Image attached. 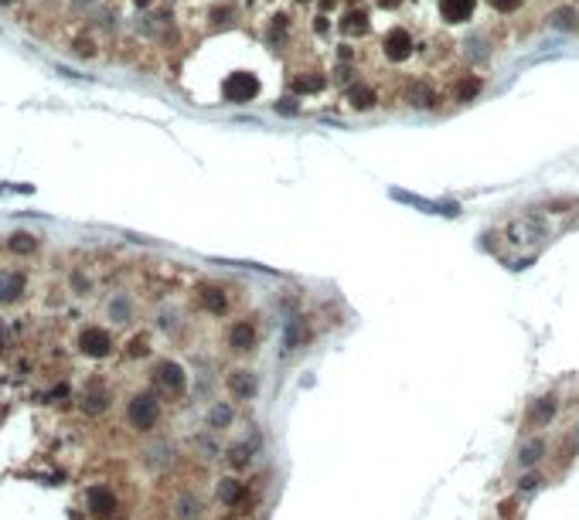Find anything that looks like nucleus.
Listing matches in <instances>:
<instances>
[{
    "label": "nucleus",
    "instance_id": "f257e3e1",
    "mask_svg": "<svg viewBox=\"0 0 579 520\" xmlns=\"http://www.w3.org/2000/svg\"><path fill=\"white\" fill-rule=\"evenodd\" d=\"M126 422L136 432H154V425L161 422V401L154 395H136L126 408Z\"/></svg>",
    "mask_w": 579,
    "mask_h": 520
},
{
    "label": "nucleus",
    "instance_id": "f03ea898",
    "mask_svg": "<svg viewBox=\"0 0 579 520\" xmlns=\"http://www.w3.org/2000/svg\"><path fill=\"white\" fill-rule=\"evenodd\" d=\"M259 75H252V72H235V75H229V79L222 82V99L225 102H232V106H246L252 102L256 95H259Z\"/></svg>",
    "mask_w": 579,
    "mask_h": 520
},
{
    "label": "nucleus",
    "instance_id": "7ed1b4c3",
    "mask_svg": "<svg viewBox=\"0 0 579 520\" xmlns=\"http://www.w3.org/2000/svg\"><path fill=\"white\" fill-rule=\"evenodd\" d=\"M154 384L170 398H181L184 388H188V374L177 360H157L154 364Z\"/></svg>",
    "mask_w": 579,
    "mask_h": 520
},
{
    "label": "nucleus",
    "instance_id": "20e7f679",
    "mask_svg": "<svg viewBox=\"0 0 579 520\" xmlns=\"http://www.w3.org/2000/svg\"><path fill=\"white\" fill-rule=\"evenodd\" d=\"M413 48H416V41L409 28H389L385 38H382V55L389 62H406L413 55Z\"/></svg>",
    "mask_w": 579,
    "mask_h": 520
},
{
    "label": "nucleus",
    "instance_id": "39448f33",
    "mask_svg": "<svg viewBox=\"0 0 579 520\" xmlns=\"http://www.w3.org/2000/svg\"><path fill=\"white\" fill-rule=\"evenodd\" d=\"M79 351H82L85 358H106V354L113 351L109 330H103V326H85L82 333H79Z\"/></svg>",
    "mask_w": 579,
    "mask_h": 520
},
{
    "label": "nucleus",
    "instance_id": "423d86ee",
    "mask_svg": "<svg viewBox=\"0 0 579 520\" xmlns=\"http://www.w3.org/2000/svg\"><path fill=\"white\" fill-rule=\"evenodd\" d=\"M225 388H229V395H232L235 401H249L256 391H259V378H256L249 367H235V371H229Z\"/></svg>",
    "mask_w": 579,
    "mask_h": 520
},
{
    "label": "nucleus",
    "instance_id": "0eeeda50",
    "mask_svg": "<svg viewBox=\"0 0 579 520\" xmlns=\"http://www.w3.org/2000/svg\"><path fill=\"white\" fill-rule=\"evenodd\" d=\"M85 503H89V514H92V517H103V520H109L120 510V500H116V493H113L109 486H92L89 496H85Z\"/></svg>",
    "mask_w": 579,
    "mask_h": 520
},
{
    "label": "nucleus",
    "instance_id": "6e6552de",
    "mask_svg": "<svg viewBox=\"0 0 579 520\" xmlns=\"http://www.w3.org/2000/svg\"><path fill=\"white\" fill-rule=\"evenodd\" d=\"M552 415H555V398H552V395H542V398H535L528 405L525 425H528V429H542V425L552 422Z\"/></svg>",
    "mask_w": 579,
    "mask_h": 520
},
{
    "label": "nucleus",
    "instance_id": "1a4fd4ad",
    "mask_svg": "<svg viewBox=\"0 0 579 520\" xmlns=\"http://www.w3.org/2000/svg\"><path fill=\"white\" fill-rule=\"evenodd\" d=\"M532 239H545V225L538 214H525L511 221V241H532Z\"/></svg>",
    "mask_w": 579,
    "mask_h": 520
},
{
    "label": "nucleus",
    "instance_id": "9d476101",
    "mask_svg": "<svg viewBox=\"0 0 579 520\" xmlns=\"http://www.w3.org/2000/svg\"><path fill=\"white\" fill-rule=\"evenodd\" d=\"M256 326H252V320H235L232 323V330H229V347L232 351H239V354H246V351H252L256 347Z\"/></svg>",
    "mask_w": 579,
    "mask_h": 520
},
{
    "label": "nucleus",
    "instance_id": "9b49d317",
    "mask_svg": "<svg viewBox=\"0 0 579 520\" xmlns=\"http://www.w3.org/2000/svg\"><path fill=\"white\" fill-rule=\"evenodd\" d=\"M474 7H477V0H440V14H443L447 24H463V21H470V17H474Z\"/></svg>",
    "mask_w": 579,
    "mask_h": 520
},
{
    "label": "nucleus",
    "instance_id": "f8f14e48",
    "mask_svg": "<svg viewBox=\"0 0 579 520\" xmlns=\"http://www.w3.org/2000/svg\"><path fill=\"white\" fill-rule=\"evenodd\" d=\"M198 303H202V310H208L211 317H222V313L229 310V296H225L218 286H202V289H198Z\"/></svg>",
    "mask_w": 579,
    "mask_h": 520
},
{
    "label": "nucleus",
    "instance_id": "ddd939ff",
    "mask_svg": "<svg viewBox=\"0 0 579 520\" xmlns=\"http://www.w3.org/2000/svg\"><path fill=\"white\" fill-rule=\"evenodd\" d=\"M545 452H549V445H545V439H542V436H535V439H525L522 445H518V463H522L525 470H528V466H538Z\"/></svg>",
    "mask_w": 579,
    "mask_h": 520
},
{
    "label": "nucleus",
    "instance_id": "4468645a",
    "mask_svg": "<svg viewBox=\"0 0 579 520\" xmlns=\"http://www.w3.org/2000/svg\"><path fill=\"white\" fill-rule=\"evenodd\" d=\"M368 31V14L362 10V7H351L344 17H341V35H348V38H362Z\"/></svg>",
    "mask_w": 579,
    "mask_h": 520
},
{
    "label": "nucleus",
    "instance_id": "2eb2a0df",
    "mask_svg": "<svg viewBox=\"0 0 579 520\" xmlns=\"http://www.w3.org/2000/svg\"><path fill=\"white\" fill-rule=\"evenodd\" d=\"M218 500H222V503H229V507H239V503L246 500V483H239L235 476L218 480Z\"/></svg>",
    "mask_w": 579,
    "mask_h": 520
},
{
    "label": "nucleus",
    "instance_id": "dca6fc26",
    "mask_svg": "<svg viewBox=\"0 0 579 520\" xmlns=\"http://www.w3.org/2000/svg\"><path fill=\"white\" fill-rule=\"evenodd\" d=\"M24 292V276L21 272H0V303H17Z\"/></svg>",
    "mask_w": 579,
    "mask_h": 520
},
{
    "label": "nucleus",
    "instance_id": "f3484780",
    "mask_svg": "<svg viewBox=\"0 0 579 520\" xmlns=\"http://www.w3.org/2000/svg\"><path fill=\"white\" fill-rule=\"evenodd\" d=\"M348 102H351V109L368 113V109H375V102H378V92L368 89V85H351V89H348Z\"/></svg>",
    "mask_w": 579,
    "mask_h": 520
},
{
    "label": "nucleus",
    "instance_id": "a211bd4d",
    "mask_svg": "<svg viewBox=\"0 0 579 520\" xmlns=\"http://www.w3.org/2000/svg\"><path fill=\"white\" fill-rule=\"evenodd\" d=\"M549 28H555V31H576L579 28V14L576 7H555L552 14H549Z\"/></svg>",
    "mask_w": 579,
    "mask_h": 520
},
{
    "label": "nucleus",
    "instance_id": "6ab92c4d",
    "mask_svg": "<svg viewBox=\"0 0 579 520\" xmlns=\"http://www.w3.org/2000/svg\"><path fill=\"white\" fill-rule=\"evenodd\" d=\"M440 102V92L433 89V85H426V82H416L413 89H409V106H419V109H433Z\"/></svg>",
    "mask_w": 579,
    "mask_h": 520
},
{
    "label": "nucleus",
    "instance_id": "aec40b11",
    "mask_svg": "<svg viewBox=\"0 0 579 520\" xmlns=\"http://www.w3.org/2000/svg\"><path fill=\"white\" fill-rule=\"evenodd\" d=\"M235 422V411H232V405L229 401H218V405H211V411H208V429H229Z\"/></svg>",
    "mask_w": 579,
    "mask_h": 520
},
{
    "label": "nucleus",
    "instance_id": "412c9836",
    "mask_svg": "<svg viewBox=\"0 0 579 520\" xmlns=\"http://www.w3.org/2000/svg\"><path fill=\"white\" fill-rule=\"evenodd\" d=\"M307 340V326H303V320L300 317H293V320L287 323V330H283V347L287 351H293V347H300Z\"/></svg>",
    "mask_w": 579,
    "mask_h": 520
},
{
    "label": "nucleus",
    "instance_id": "4be33fe9",
    "mask_svg": "<svg viewBox=\"0 0 579 520\" xmlns=\"http://www.w3.org/2000/svg\"><path fill=\"white\" fill-rule=\"evenodd\" d=\"M7 245H10V252H14V255H35V252H38V239H35V235H28V232H14Z\"/></svg>",
    "mask_w": 579,
    "mask_h": 520
},
{
    "label": "nucleus",
    "instance_id": "5701e85b",
    "mask_svg": "<svg viewBox=\"0 0 579 520\" xmlns=\"http://www.w3.org/2000/svg\"><path fill=\"white\" fill-rule=\"evenodd\" d=\"M106 405H109V398H106V391L103 388H89L85 391V398H82V408L89 411V415H99V411H106Z\"/></svg>",
    "mask_w": 579,
    "mask_h": 520
},
{
    "label": "nucleus",
    "instance_id": "b1692460",
    "mask_svg": "<svg viewBox=\"0 0 579 520\" xmlns=\"http://www.w3.org/2000/svg\"><path fill=\"white\" fill-rule=\"evenodd\" d=\"M225 459H229V466H232V470H246L249 463H252V445H249V442H239V445H232Z\"/></svg>",
    "mask_w": 579,
    "mask_h": 520
},
{
    "label": "nucleus",
    "instance_id": "393cba45",
    "mask_svg": "<svg viewBox=\"0 0 579 520\" xmlns=\"http://www.w3.org/2000/svg\"><path fill=\"white\" fill-rule=\"evenodd\" d=\"M481 92V79H460L456 82V102H470Z\"/></svg>",
    "mask_w": 579,
    "mask_h": 520
},
{
    "label": "nucleus",
    "instance_id": "a878e982",
    "mask_svg": "<svg viewBox=\"0 0 579 520\" xmlns=\"http://www.w3.org/2000/svg\"><path fill=\"white\" fill-rule=\"evenodd\" d=\"M202 514V503L195 500V496H181V503H177V517L181 520H191Z\"/></svg>",
    "mask_w": 579,
    "mask_h": 520
},
{
    "label": "nucleus",
    "instance_id": "bb28decb",
    "mask_svg": "<svg viewBox=\"0 0 579 520\" xmlns=\"http://www.w3.org/2000/svg\"><path fill=\"white\" fill-rule=\"evenodd\" d=\"M109 317H113L116 323H123L126 317H130V303H126L123 296H116V299L109 303Z\"/></svg>",
    "mask_w": 579,
    "mask_h": 520
},
{
    "label": "nucleus",
    "instance_id": "cd10ccee",
    "mask_svg": "<svg viewBox=\"0 0 579 520\" xmlns=\"http://www.w3.org/2000/svg\"><path fill=\"white\" fill-rule=\"evenodd\" d=\"M488 3H491L495 10H501V14H511V10H518L525 0H488Z\"/></svg>",
    "mask_w": 579,
    "mask_h": 520
},
{
    "label": "nucleus",
    "instance_id": "c85d7f7f",
    "mask_svg": "<svg viewBox=\"0 0 579 520\" xmlns=\"http://www.w3.org/2000/svg\"><path fill=\"white\" fill-rule=\"evenodd\" d=\"M538 483H542V476H538V473H528V476H522V480H518V490L532 493V490H535Z\"/></svg>",
    "mask_w": 579,
    "mask_h": 520
},
{
    "label": "nucleus",
    "instance_id": "c756f323",
    "mask_svg": "<svg viewBox=\"0 0 579 520\" xmlns=\"http://www.w3.org/2000/svg\"><path fill=\"white\" fill-rule=\"evenodd\" d=\"M130 354H133V358H143V354H147V340H143V337H136V340L130 344Z\"/></svg>",
    "mask_w": 579,
    "mask_h": 520
},
{
    "label": "nucleus",
    "instance_id": "7c9ffc66",
    "mask_svg": "<svg viewBox=\"0 0 579 520\" xmlns=\"http://www.w3.org/2000/svg\"><path fill=\"white\" fill-rule=\"evenodd\" d=\"M276 109H280V113H287V116H293V113H296V106H293V99H283V102H280Z\"/></svg>",
    "mask_w": 579,
    "mask_h": 520
},
{
    "label": "nucleus",
    "instance_id": "2f4dec72",
    "mask_svg": "<svg viewBox=\"0 0 579 520\" xmlns=\"http://www.w3.org/2000/svg\"><path fill=\"white\" fill-rule=\"evenodd\" d=\"M375 3H378V7H389V10H395L402 0H375Z\"/></svg>",
    "mask_w": 579,
    "mask_h": 520
},
{
    "label": "nucleus",
    "instance_id": "473e14b6",
    "mask_svg": "<svg viewBox=\"0 0 579 520\" xmlns=\"http://www.w3.org/2000/svg\"><path fill=\"white\" fill-rule=\"evenodd\" d=\"M0 3H3V7H10V3H17V0H0Z\"/></svg>",
    "mask_w": 579,
    "mask_h": 520
}]
</instances>
